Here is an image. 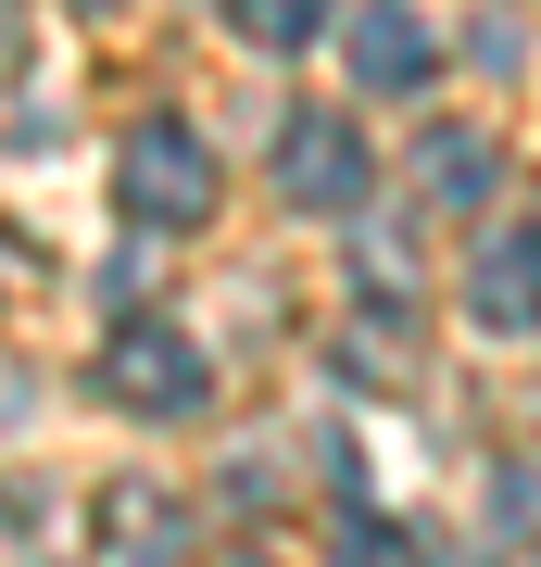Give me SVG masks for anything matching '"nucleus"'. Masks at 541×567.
<instances>
[{"mask_svg":"<svg viewBox=\"0 0 541 567\" xmlns=\"http://www.w3.org/2000/svg\"><path fill=\"white\" fill-rule=\"evenodd\" d=\"M114 189H126V215H139V227H201V215H215V152H201V126H177V114L126 126Z\"/></svg>","mask_w":541,"mask_h":567,"instance_id":"nucleus-1","label":"nucleus"},{"mask_svg":"<svg viewBox=\"0 0 541 567\" xmlns=\"http://www.w3.org/2000/svg\"><path fill=\"white\" fill-rule=\"evenodd\" d=\"M101 391H114V404H139V416H189V404H201V353L177 341V328L126 316L114 353H101Z\"/></svg>","mask_w":541,"mask_h":567,"instance_id":"nucleus-2","label":"nucleus"},{"mask_svg":"<svg viewBox=\"0 0 541 567\" xmlns=\"http://www.w3.org/2000/svg\"><path fill=\"white\" fill-rule=\"evenodd\" d=\"M278 189L302 215H365V140L341 114H290V140H278Z\"/></svg>","mask_w":541,"mask_h":567,"instance_id":"nucleus-3","label":"nucleus"},{"mask_svg":"<svg viewBox=\"0 0 541 567\" xmlns=\"http://www.w3.org/2000/svg\"><path fill=\"white\" fill-rule=\"evenodd\" d=\"M466 316H479L491 341H529V328H541V227H491V240H479Z\"/></svg>","mask_w":541,"mask_h":567,"instance_id":"nucleus-4","label":"nucleus"},{"mask_svg":"<svg viewBox=\"0 0 541 567\" xmlns=\"http://www.w3.org/2000/svg\"><path fill=\"white\" fill-rule=\"evenodd\" d=\"M341 51H353V89H428V63H441V39H428L416 0H353Z\"/></svg>","mask_w":541,"mask_h":567,"instance_id":"nucleus-5","label":"nucleus"},{"mask_svg":"<svg viewBox=\"0 0 541 567\" xmlns=\"http://www.w3.org/2000/svg\"><path fill=\"white\" fill-rule=\"evenodd\" d=\"M491 177H503V152L479 140V126H428V140H416V189H428V203H441V215L491 203Z\"/></svg>","mask_w":541,"mask_h":567,"instance_id":"nucleus-6","label":"nucleus"},{"mask_svg":"<svg viewBox=\"0 0 541 567\" xmlns=\"http://www.w3.org/2000/svg\"><path fill=\"white\" fill-rule=\"evenodd\" d=\"M114 555H126V567H177V555H189V517L164 505L152 480H126V492H114Z\"/></svg>","mask_w":541,"mask_h":567,"instance_id":"nucleus-7","label":"nucleus"},{"mask_svg":"<svg viewBox=\"0 0 541 567\" xmlns=\"http://www.w3.org/2000/svg\"><path fill=\"white\" fill-rule=\"evenodd\" d=\"M327 25V0H227V39H252V51H302Z\"/></svg>","mask_w":541,"mask_h":567,"instance_id":"nucleus-8","label":"nucleus"},{"mask_svg":"<svg viewBox=\"0 0 541 567\" xmlns=\"http://www.w3.org/2000/svg\"><path fill=\"white\" fill-rule=\"evenodd\" d=\"M341 365H353V379H416V341H403L391 316H353L341 328Z\"/></svg>","mask_w":541,"mask_h":567,"instance_id":"nucleus-9","label":"nucleus"},{"mask_svg":"<svg viewBox=\"0 0 541 567\" xmlns=\"http://www.w3.org/2000/svg\"><path fill=\"white\" fill-rule=\"evenodd\" d=\"M341 567H428V543H403L391 517H341Z\"/></svg>","mask_w":541,"mask_h":567,"instance_id":"nucleus-10","label":"nucleus"},{"mask_svg":"<svg viewBox=\"0 0 541 567\" xmlns=\"http://www.w3.org/2000/svg\"><path fill=\"white\" fill-rule=\"evenodd\" d=\"M89 13H114V0H89Z\"/></svg>","mask_w":541,"mask_h":567,"instance_id":"nucleus-11","label":"nucleus"}]
</instances>
